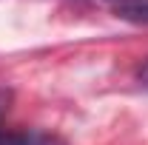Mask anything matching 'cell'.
<instances>
[{"instance_id":"6da1fadb","label":"cell","mask_w":148,"mask_h":145,"mask_svg":"<svg viewBox=\"0 0 148 145\" xmlns=\"http://www.w3.org/2000/svg\"><path fill=\"white\" fill-rule=\"evenodd\" d=\"M117 14L134 23H148V0H125L117 6Z\"/></svg>"},{"instance_id":"7a4b0ae2","label":"cell","mask_w":148,"mask_h":145,"mask_svg":"<svg viewBox=\"0 0 148 145\" xmlns=\"http://www.w3.org/2000/svg\"><path fill=\"white\" fill-rule=\"evenodd\" d=\"M143 77H145V80H148V66H145V68H143Z\"/></svg>"},{"instance_id":"3957f363","label":"cell","mask_w":148,"mask_h":145,"mask_svg":"<svg viewBox=\"0 0 148 145\" xmlns=\"http://www.w3.org/2000/svg\"><path fill=\"white\" fill-rule=\"evenodd\" d=\"M120 3H125V0H117V6H120Z\"/></svg>"}]
</instances>
